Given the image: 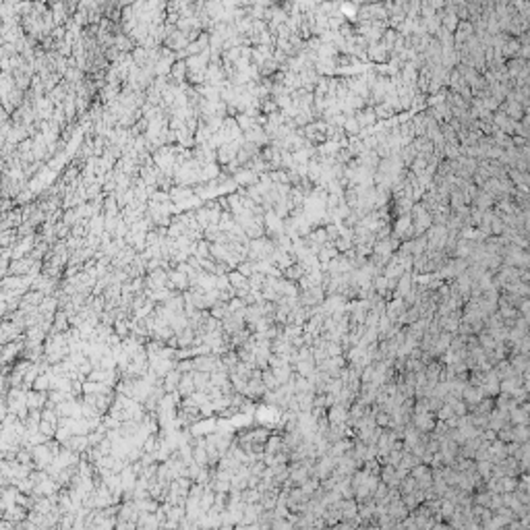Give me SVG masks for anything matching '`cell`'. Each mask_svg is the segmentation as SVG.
I'll return each mask as SVG.
<instances>
[{"mask_svg": "<svg viewBox=\"0 0 530 530\" xmlns=\"http://www.w3.org/2000/svg\"><path fill=\"white\" fill-rule=\"evenodd\" d=\"M435 423H437V418L433 412H412V418H410V425L423 435H429Z\"/></svg>", "mask_w": 530, "mask_h": 530, "instance_id": "cell-1", "label": "cell"}, {"mask_svg": "<svg viewBox=\"0 0 530 530\" xmlns=\"http://www.w3.org/2000/svg\"><path fill=\"white\" fill-rule=\"evenodd\" d=\"M505 425H510V412H505V410H499V408H493L491 414L487 416V429L491 431H499L503 429Z\"/></svg>", "mask_w": 530, "mask_h": 530, "instance_id": "cell-2", "label": "cell"}, {"mask_svg": "<svg viewBox=\"0 0 530 530\" xmlns=\"http://www.w3.org/2000/svg\"><path fill=\"white\" fill-rule=\"evenodd\" d=\"M505 458H507V444H503V441H499V439L491 441L489 448H487V460L491 464H499Z\"/></svg>", "mask_w": 530, "mask_h": 530, "instance_id": "cell-3", "label": "cell"}, {"mask_svg": "<svg viewBox=\"0 0 530 530\" xmlns=\"http://www.w3.org/2000/svg\"><path fill=\"white\" fill-rule=\"evenodd\" d=\"M327 423L329 425H348V408L342 404H334L327 408Z\"/></svg>", "mask_w": 530, "mask_h": 530, "instance_id": "cell-4", "label": "cell"}, {"mask_svg": "<svg viewBox=\"0 0 530 530\" xmlns=\"http://www.w3.org/2000/svg\"><path fill=\"white\" fill-rule=\"evenodd\" d=\"M232 181H234V185H238V187H255L257 183H259V176L253 172V170H249V168H240L234 176H232Z\"/></svg>", "mask_w": 530, "mask_h": 530, "instance_id": "cell-5", "label": "cell"}, {"mask_svg": "<svg viewBox=\"0 0 530 530\" xmlns=\"http://www.w3.org/2000/svg\"><path fill=\"white\" fill-rule=\"evenodd\" d=\"M410 512L406 510V505L402 503V497L400 499H393V501H389L387 503V516L391 518V522H402L406 516H408Z\"/></svg>", "mask_w": 530, "mask_h": 530, "instance_id": "cell-6", "label": "cell"}, {"mask_svg": "<svg viewBox=\"0 0 530 530\" xmlns=\"http://www.w3.org/2000/svg\"><path fill=\"white\" fill-rule=\"evenodd\" d=\"M510 425L516 427V425H528V404H520V406H514L510 410Z\"/></svg>", "mask_w": 530, "mask_h": 530, "instance_id": "cell-7", "label": "cell"}, {"mask_svg": "<svg viewBox=\"0 0 530 530\" xmlns=\"http://www.w3.org/2000/svg\"><path fill=\"white\" fill-rule=\"evenodd\" d=\"M340 253L336 251V247H334V242H325V245L317 251V261L321 263V265H325V263H329L331 259L334 257H338Z\"/></svg>", "mask_w": 530, "mask_h": 530, "instance_id": "cell-8", "label": "cell"}, {"mask_svg": "<svg viewBox=\"0 0 530 530\" xmlns=\"http://www.w3.org/2000/svg\"><path fill=\"white\" fill-rule=\"evenodd\" d=\"M402 503L406 505L408 512H414L418 505L425 503V495L423 491H414V493H408V495H402Z\"/></svg>", "mask_w": 530, "mask_h": 530, "instance_id": "cell-9", "label": "cell"}, {"mask_svg": "<svg viewBox=\"0 0 530 530\" xmlns=\"http://www.w3.org/2000/svg\"><path fill=\"white\" fill-rule=\"evenodd\" d=\"M512 365V369L522 375V373H528V355H510V361H507Z\"/></svg>", "mask_w": 530, "mask_h": 530, "instance_id": "cell-10", "label": "cell"}, {"mask_svg": "<svg viewBox=\"0 0 530 530\" xmlns=\"http://www.w3.org/2000/svg\"><path fill=\"white\" fill-rule=\"evenodd\" d=\"M437 514H439V520H441V522H444V520L448 522V520L456 514V505H454L452 501H448V499H439V512H437Z\"/></svg>", "mask_w": 530, "mask_h": 530, "instance_id": "cell-11", "label": "cell"}, {"mask_svg": "<svg viewBox=\"0 0 530 530\" xmlns=\"http://www.w3.org/2000/svg\"><path fill=\"white\" fill-rule=\"evenodd\" d=\"M373 112H375V116H377V120H379V118L385 120V118H393V116H395V112H393V110H391L385 102L375 104V106H373Z\"/></svg>", "mask_w": 530, "mask_h": 530, "instance_id": "cell-12", "label": "cell"}, {"mask_svg": "<svg viewBox=\"0 0 530 530\" xmlns=\"http://www.w3.org/2000/svg\"><path fill=\"white\" fill-rule=\"evenodd\" d=\"M398 491H400V495H408V493H414V491H421L418 489V484H416V480L408 474L406 478H402V482H400V487H398Z\"/></svg>", "mask_w": 530, "mask_h": 530, "instance_id": "cell-13", "label": "cell"}, {"mask_svg": "<svg viewBox=\"0 0 530 530\" xmlns=\"http://www.w3.org/2000/svg\"><path fill=\"white\" fill-rule=\"evenodd\" d=\"M514 431V441L512 444H528V425H516L512 427Z\"/></svg>", "mask_w": 530, "mask_h": 530, "instance_id": "cell-14", "label": "cell"}, {"mask_svg": "<svg viewBox=\"0 0 530 530\" xmlns=\"http://www.w3.org/2000/svg\"><path fill=\"white\" fill-rule=\"evenodd\" d=\"M31 199H33V191L31 189H23L13 199V201H15V207H25L27 203H31Z\"/></svg>", "mask_w": 530, "mask_h": 530, "instance_id": "cell-15", "label": "cell"}, {"mask_svg": "<svg viewBox=\"0 0 530 530\" xmlns=\"http://www.w3.org/2000/svg\"><path fill=\"white\" fill-rule=\"evenodd\" d=\"M497 439L503 441V444H512L514 441V431H512V425H505L503 429L497 431Z\"/></svg>", "mask_w": 530, "mask_h": 530, "instance_id": "cell-16", "label": "cell"}, {"mask_svg": "<svg viewBox=\"0 0 530 530\" xmlns=\"http://www.w3.org/2000/svg\"><path fill=\"white\" fill-rule=\"evenodd\" d=\"M431 530H452V528L448 526V522H435Z\"/></svg>", "mask_w": 530, "mask_h": 530, "instance_id": "cell-17", "label": "cell"}]
</instances>
